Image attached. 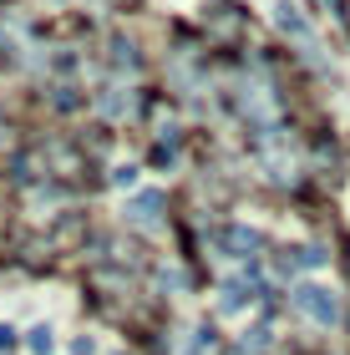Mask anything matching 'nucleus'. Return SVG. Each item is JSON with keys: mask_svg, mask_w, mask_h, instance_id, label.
<instances>
[{"mask_svg": "<svg viewBox=\"0 0 350 355\" xmlns=\"http://www.w3.org/2000/svg\"><path fill=\"white\" fill-rule=\"evenodd\" d=\"M295 304H299V310H310L320 325L335 320V300H330V289H320V284H299L295 289Z\"/></svg>", "mask_w": 350, "mask_h": 355, "instance_id": "nucleus-1", "label": "nucleus"}, {"mask_svg": "<svg viewBox=\"0 0 350 355\" xmlns=\"http://www.w3.org/2000/svg\"><path fill=\"white\" fill-rule=\"evenodd\" d=\"M152 214H157V198H137V218L152 223Z\"/></svg>", "mask_w": 350, "mask_h": 355, "instance_id": "nucleus-2", "label": "nucleus"}, {"mask_svg": "<svg viewBox=\"0 0 350 355\" xmlns=\"http://www.w3.org/2000/svg\"><path fill=\"white\" fill-rule=\"evenodd\" d=\"M30 350H51V330H36V335H30Z\"/></svg>", "mask_w": 350, "mask_h": 355, "instance_id": "nucleus-3", "label": "nucleus"}]
</instances>
